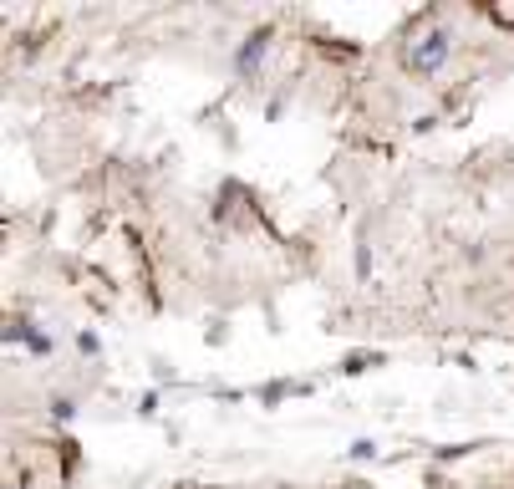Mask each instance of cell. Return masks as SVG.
Masks as SVG:
<instances>
[{
    "mask_svg": "<svg viewBox=\"0 0 514 489\" xmlns=\"http://www.w3.org/2000/svg\"><path fill=\"white\" fill-rule=\"evenodd\" d=\"M77 347H82V352H87V357H92V352H97V347H102V342H97V336H92V332H82V336H77Z\"/></svg>",
    "mask_w": 514,
    "mask_h": 489,
    "instance_id": "8992f818",
    "label": "cell"
},
{
    "mask_svg": "<svg viewBox=\"0 0 514 489\" xmlns=\"http://www.w3.org/2000/svg\"><path fill=\"white\" fill-rule=\"evenodd\" d=\"M266 47H270V26H260L255 36H245V47L234 51V72H240V77L260 72V62H266Z\"/></svg>",
    "mask_w": 514,
    "mask_h": 489,
    "instance_id": "7a4b0ae2",
    "label": "cell"
},
{
    "mask_svg": "<svg viewBox=\"0 0 514 489\" xmlns=\"http://www.w3.org/2000/svg\"><path fill=\"white\" fill-rule=\"evenodd\" d=\"M51 413H57V424H66L77 408H72V397H57V403H51Z\"/></svg>",
    "mask_w": 514,
    "mask_h": 489,
    "instance_id": "277c9868",
    "label": "cell"
},
{
    "mask_svg": "<svg viewBox=\"0 0 514 489\" xmlns=\"http://www.w3.org/2000/svg\"><path fill=\"white\" fill-rule=\"evenodd\" d=\"M449 51H453L449 31H428V36H418V41H407V66L428 77V72H438V66L449 62Z\"/></svg>",
    "mask_w": 514,
    "mask_h": 489,
    "instance_id": "6da1fadb",
    "label": "cell"
},
{
    "mask_svg": "<svg viewBox=\"0 0 514 489\" xmlns=\"http://www.w3.org/2000/svg\"><path fill=\"white\" fill-rule=\"evenodd\" d=\"M346 454H352V458H372L377 449H372V439H357V443H352V449H346Z\"/></svg>",
    "mask_w": 514,
    "mask_h": 489,
    "instance_id": "5b68a950",
    "label": "cell"
},
{
    "mask_svg": "<svg viewBox=\"0 0 514 489\" xmlns=\"http://www.w3.org/2000/svg\"><path fill=\"white\" fill-rule=\"evenodd\" d=\"M5 342H21V347H31L36 357H51V336L31 332V327H5Z\"/></svg>",
    "mask_w": 514,
    "mask_h": 489,
    "instance_id": "3957f363",
    "label": "cell"
}]
</instances>
